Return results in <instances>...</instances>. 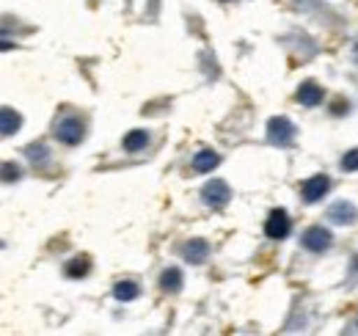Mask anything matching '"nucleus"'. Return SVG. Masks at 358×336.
I'll list each match as a JSON object with an SVG mask.
<instances>
[{"label":"nucleus","mask_w":358,"mask_h":336,"mask_svg":"<svg viewBox=\"0 0 358 336\" xmlns=\"http://www.w3.org/2000/svg\"><path fill=\"white\" fill-rule=\"evenodd\" d=\"M83 135H86V125H83L78 116H64L61 122H55V138H58L61 144H66V146L80 144Z\"/></svg>","instance_id":"1"},{"label":"nucleus","mask_w":358,"mask_h":336,"mask_svg":"<svg viewBox=\"0 0 358 336\" xmlns=\"http://www.w3.org/2000/svg\"><path fill=\"white\" fill-rule=\"evenodd\" d=\"M160 290H163V293H179V290H182V270H179V267L163 270V276H160Z\"/></svg>","instance_id":"12"},{"label":"nucleus","mask_w":358,"mask_h":336,"mask_svg":"<svg viewBox=\"0 0 358 336\" xmlns=\"http://www.w3.org/2000/svg\"><path fill=\"white\" fill-rule=\"evenodd\" d=\"M328 188H331V179L320 174V176H312V179H306V182H303L301 196H303V202H306V204H314V202H320V199L328 193Z\"/></svg>","instance_id":"6"},{"label":"nucleus","mask_w":358,"mask_h":336,"mask_svg":"<svg viewBox=\"0 0 358 336\" xmlns=\"http://www.w3.org/2000/svg\"><path fill=\"white\" fill-rule=\"evenodd\" d=\"M113 298L116 300H135L138 298V284H133V281H119L113 287Z\"/></svg>","instance_id":"15"},{"label":"nucleus","mask_w":358,"mask_h":336,"mask_svg":"<svg viewBox=\"0 0 358 336\" xmlns=\"http://www.w3.org/2000/svg\"><path fill=\"white\" fill-rule=\"evenodd\" d=\"M45 146H28V158H31V160H34V163H36V160H39V163H42V160H45Z\"/></svg>","instance_id":"18"},{"label":"nucleus","mask_w":358,"mask_h":336,"mask_svg":"<svg viewBox=\"0 0 358 336\" xmlns=\"http://www.w3.org/2000/svg\"><path fill=\"white\" fill-rule=\"evenodd\" d=\"M221 163V158L213 152V149H201L196 158H193V171H199V174H207V171H213V168Z\"/></svg>","instance_id":"11"},{"label":"nucleus","mask_w":358,"mask_h":336,"mask_svg":"<svg viewBox=\"0 0 358 336\" xmlns=\"http://www.w3.org/2000/svg\"><path fill=\"white\" fill-rule=\"evenodd\" d=\"M89 267H91L89 256H75V259L66 265V276H69V279H80V276L89 273Z\"/></svg>","instance_id":"14"},{"label":"nucleus","mask_w":358,"mask_h":336,"mask_svg":"<svg viewBox=\"0 0 358 336\" xmlns=\"http://www.w3.org/2000/svg\"><path fill=\"white\" fill-rule=\"evenodd\" d=\"M3 179L11 182V179H20V168L11 166V163H3Z\"/></svg>","instance_id":"17"},{"label":"nucleus","mask_w":358,"mask_h":336,"mask_svg":"<svg viewBox=\"0 0 358 336\" xmlns=\"http://www.w3.org/2000/svg\"><path fill=\"white\" fill-rule=\"evenodd\" d=\"M356 58H358V44H356Z\"/></svg>","instance_id":"21"},{"label":"nucleus","mask_w":358,"mask_h":336,"mask_svg":"<svg viewBox=\"0 0 358 336\" xmlns=\"http://www.w3.org/2000/svg\"><path fill=\"white\" fill-rule=\"evenodd\" d=\"M268 141L273 146H289L295 141V125L284 116H273L268 122Z\"/></svg>","instance_id":"2"},{"label":"nucleus","mask_w":358,"mask_h":336,"mask_svg":"<svg viewBox=\"0 0 358 336\" xmlns=\"http://www.w3.org/2000/svg\"><path fill=\"white\" fill-rule=\"evenodd\" d=\"M342 168H345V171H358V149L345 152V158H342Z\"/></svg>","instance_id":"16"},{"label":"nucleus","mask_w":358,"mask_h":336,"mask_svg":"<svg viewBox=\"0 0 358 336\" xmlns=\"http://www.w3.org/2000/svg\"><path fill=\"white\" fill-rule=\"evenodd\" d=\"M289 232H292V220H289L287 210H273V212H270L268 223H265V234H268L270 240H284Z\"/></svg>","instance_id":"4"},{"label":"nucleus","mask_w":358,"mask_h":336,"mask_svg":"<svg viewBox=\"0 0 358 336\" xmlns=\"http://www.w3.org/2000/svg\"><path fill=\"white\" fill-rule=\"evenodd\" d=\"M229 196H231V190H229V185H226L224 179H210L201 188V202L207 207H224L226 202H229Z\"/></svg>","instance_id":"3"},{"label":"nucleus","mask_w":358,"mask_h":336,"mask_svg":"<svg viewBox=\"0 0 358 336\" xmlns=\"http://www.w3.org/2000/svg\"><path fill=\"white\" fill-rule=\"evenodd\" d=\"M328 220H331V223H339V226L353 223V220H356V207H353L350 202H334V204L328 207Z\"/></svg>","instance_id":"8"},{"label":"nucleus","mask_w":358,"mask_h":336,"mask_svg":"<svg viewBox=\"0 0 358 336\" xmlns=\"http://www.w3.org/2000/svg\"><path fill=\"white\" fill-rule=\"evenodd\" d=\"M353 270H356V273H358V256H356V259H353Z\"/></svg>","instance_id":"20"},{"label":"nucleus","mask_w":358,"mask_h":336,"mask_svg":"<svg viewBox=\"0 0 358 336\" xmlns=\"http://www.w3.org/2000/svg\"><path fill=\"white\" fill-rule=\"evenodd\" d=\"M179 253L185 256V262H190V265H201V262H207V253H210V243L207 240H190V243H185Z\"/></svg>","instance_id":"7"},{"label":"nucleus","mask_w":358,"mask_h":336,"mask_svg":"<svg viewBox=\"0 0 358 336\" xmlns=\"http://www.w3.org/2000/svg\"><path fill=\"white\" fill-rule=\"evenodd\" d=\"M334 113H348V102H334Z\"/></svg>","instance_id":"19"},{"label":"nucleus","mask_w":358,"mask_h":336,"mask_svg":"<svg viewBox=\"0 0 358 336\" xmlns=\"http://www.w3.org/2000/svg\"><path fill=\"white\" fill-rule=\"evenodd\" d=\"M146 144H149L146 130H133V132L124 135V149H127V152H141Z\"/></svg>","instance_id":"13"},{"label":"nucleus","mask_w":358,"mask_h":336,"mask_svg":"<svg viewBox=\"0 0 358 336\" xmlns=\"http://www.w3.org/2000/svg\"><path fill=\"white\" fill-rule=\"evenodd\" d=\"M356 328H358V317H356Z\"/></svg>","instance_id":"22"},{"label":"nucleus","mask_w":358,"mask_h":336,"mask_svg":"<svg viewBox=\"0 0 358 336\" xmlns=\"http://www.w3.org/2000/svg\"><path fill=\"white\" fill-rule=\"evenodd\" d=\"M20 127H22V116L17 111H11V108L0 111V130H3V135H14V132H20Z\"/></svg>","instance_id":"10"},{"label":"nucleus","mask_w":358,"mask_h":336,"mask_svg":"<svg viewBox=\"0 0 358 336\" xmlns=\"http://www.w3.org/2000/svg\"><path fill=\"white\" fill-rule=\"evenodd\" d=\"M331 232L328 229H322V226H309L306 232H303V246L314 253H322L331 248Z\"/></svg>","instance_id":"5"},{"label":"nucleus","mask_w":358,"mask_h":336,"mask_svg":"<svg viewBox=\"0 0 358 336\" xmlns=\"http://www.w3.org/2000/svg\"><path fill=\"white\" fill-rule=\"evenodd\" d=\"M298 102L303 105V108H317L320 102H322V88L312 80H306V83H301L298 88Z\"/></svg>","instance_id":"9"}]
</instances>
